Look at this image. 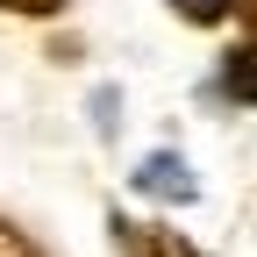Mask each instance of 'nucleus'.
I'll list each match as a JSON object with an SVG mask.
<instances>
[{"label": "nucleus", "mask_w": 257, "mask_h": 257, "mask_svg": "<svg viewBox=\"0 0 257 257\" xmlns=\"http://www.w3.org/2000/svg\"><path fill=\"white\" fill-rule=\"evenodd\" d=\"M0 257H43V250L29 243V236L15 229V221H0Z\"/></svg>", "instance_id": "39448f33"}, {"label": "nucleus", "mask_w": 257, "mask_h": 257, "mask_svg": "<svg viewBox=\"0 0 257 257\" xmlns=\"http://www.w3.org/2000/svg\"><path fill=\"white\" fill-rule=\"evenodd\" d=\"M221 100L257 107V36H250V43H236L229 57H221Z\"/></svg>", "instance_id": "7ed1b4c3"}, {"label": "nucleus", "mask_w": 257, "mask_h": 257, "mask_svg": "<svg viewBox=\"0 0 257 257\" xmlns=\"http://www.w3.org/2000/svg\"><path fill=\"white\" fill-rule=\"evenodd\" d=\"M114 236H121V250L128 257H200L179 229H143V221H114Z\"/></svg>", "instance_id": "f03ea898"}, {"label": "nucleus", "mask_w": 257, "mask_h": 257, "mask_svg": "<svg viewBox=\"0 0 257 257\" xmlns=\"http://www.w3.org/2000/svg\"><path fill=\"white\" fill-rule=\"evenodd\" d=\"M8 15H64V0H0Z\"/></svg>", "instance_id": "423d86ee"}, {"label": "nucleus", "mask_w": 257, "mask_h": 257, "mask_svg": "<svg viewBox=\"0 0 257 257\" xmlns=\"http://www.w3.org/2000/svg\"><path fill=\"white\" fill-rule=\"evenodd\" d=\"M243 8V0H172V15L179 22H200V29H214V22H229Z\"/></svg>", "instance_id": "20e7f679"}, {"label": "nucleus", "mask_w": 257, "mask_h": 257, "mask_svg": "<svg viewBox=\"0 0 257 257\" xmlns=\"http://www.w3.org/2000/svg\"><path fill=\"white\" fill-rule=\"evenodd\" d=\"M136 193H150V200H193V172H186V157H172V150H157V157H143L136 165Z\"/></svg>", "instance_id": "f257e3e1"}, {"label": "nucleus", "mask_w": 257, "mask_h": 257, "mask_svg": "<svg viewBox=\"0 0 257 257\" xmlns=\"http://www.w3.org/2000/svg\"><path fill=\"white\" fill-rule=\"evenodd\" d=\"M236 15H243V22H250V29H257V0H243V8H236Z\"/></svg>", "instance_id": "0eeeda50"}]
</instances>
